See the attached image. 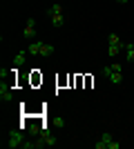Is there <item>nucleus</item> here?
Returning a JSON list of instances; mask_svg holds the SVG:
<instances>
[{
  "mask_svg": "<svg viewBox=\"0 0 134 149\" xmlns=\"http://www.w3.org/2000/svg\"><path fill=\"white\" fill-rule=\"evenodd\" d=\"M103 76H105L112 85H121V82H123V67L119 65V62H114V65H105V67H103Z\"/></svg>",
  "mask_w": 134,
  "mask_h": 149,
  "instance_id": "f03ea898",
  "label": "nucleus"
},
{
  "mask_svg": "<svg viewBox=\"0 0 134 149\" xmlns=\"http://www.w3.org/2000/svg\"><path fill=\"white\" fill-rule=\"evenodd\" d=\"M43 138H45V147H54L56 145V138L51 136V134H43Z\"/></svg>",
  "mask_w": 134,
  "mask_h": 149,
  "instance_id": "9b49d317",
  "label": "nucleus"
},
{
  "mask_svg": "<svg viewBox=\"0 0 134 149\" xmlns=\"http://www.w3.org/2000/svg\"><path fill=\"white\" fill-rule=\"evenodd\" d=\"M54 123H56V127H63V125H65V118H60V116H58V118L54 120Z\"/></svg>",
  "mask_w": 134,
  "mask_h": 149,
  "instance_id": "f8f14e48",
  "label": "nucleus"
},
{
  "mask_svg": "<svg viewBox=\"0 0 134 149\" xmlns=\"http://www.w3.org/2000/svg\"><path fill=\"white\" fill-rule=\"evenodd\" d=\"M0 100H2V102H11V100H13L11 82H9V80H2V85H0Z\"/></svg>",
  "mask_w": 134,
  "mask_h": 149,
  "instance_id": "6e6552de",
  "label": "nucleus"
},
{
  "mask_svg": "<svg viewBox=\"0 0 134 149\" xmlns=\"http://www.w3.org/2000/svg\"><path fill=\"white\" fill-rule=\"evenodd\" d=\"M94 147H96V149H119V147H121V143H114L112 134H109V131H105V134H101L98 143H94Z\"/></svg>",
  "mask_w": 134,
  "mask_h": 149,
  "instance_id": "39448f33",
  "label": "nucleus"
},
{
  "mask_svg": "<svg viewBox=\"0 0 134 149\" xmlns=\"http://www.w3.org/2000/svg\"><path fill=\"white\" fill-rule=\"evenodd\" d=\"M47 16H49V22H51V27H56V29H60V27L65 25V9H63V5H51L49 7V11H47Z\"/></svg>",
  "mask_w": 134,
  "mask_h": 149,
  "instance_id": "7ed1b4c3",
  "label": "nucleus"
},
{
  "mask_svg": "<svg viewBox=\"0 0 134 149\" xmlns=\"http://www.w3.org/2000/svg\"><path fill=\"white\" fill-rule=\"evenodd\" d=\"M116 2H119V5H125V2H128V0H116Z\"/></svg>",
  "mask_w": 134,
  "mask_h": 149,
  "instance_id": "ddd939ff",
  "label": "nucleus"
},
{
  "mask_svg": "<svg viewBox=\"0 0 134 149\" xmlns=\"http://www.w3.org/2000/svg\"><path fill=\"white\" fill-rule=\"evenodd\" d=\"M125 58L128 62H134V42H125Z\"/></svg>",
  "mask_w": 134,
  "mask_h": 149,
  "instance_id": "9d476101",
  "label": "nucleus"
},
{
  "mask_svg": "<svg viewBox=\"0 0 134 149\" xmlns=\"http://www.w3.org/2000/svg\"><path fill=\"white\" fill-rule=\"evenodd\" d=\"M121 51H125V42L121 40L119 33H109L107 36V54L114 58V56H119Z\"/></svg>",
  "mask_w": 134,
  "mask_h": 149,
  "instance_id": "20e7f679",
  "label": "nucleus"
},
{
  "mask_svg": "<svg viewBox=\"0 0 134 149\" xmlns=\"http://www.w3.org/2000/svg\"><path fill=\"white\" fill-rule=\"evenodd\" d=\"M22 143H25V136H22V131L16 129L9 134V138H7V147L9 149H16V147H22Z\"/></svg>",
  "mask_w": 134,
  "mask_h": 149,
  "instance_id": "423d86ee",
  "label": "nucleus"
},
{
  "mask_svg": "<svg viewBox=\"0 0 134 149\" xmlns=\"http://www.w3.org/2000/svg\"><path fill=\"white\" fill-rule=\"evenodd\" d=\"M27 51H29V56H51L54 54V45L43 42V40H32Z\"/></svg>",
  "mask_w": 134,
  "mask_h": 149,
  "instance_id": "f257e3e1",
  "label": "nucleus"
},
{
  "mask_svg": "<svg viewBox=\"0 0 134 149\" xmlns=\"http://www.w3.org/2000/svg\"><path fill=\"white\" fill-rule=\"evenodd\" d=\"M34 36H38V31H36V18H27V25L22 29V38L34 40Z\"/></svg>",
  "mask_w": 134,
  "mask_h": 149,
  "instance_id": "0eeeda50",
  "label": "nucleus"
},
{
  "mask_svg": "<svg viewBox=\"0 0 134 149\" xmlns=\"http://www.w3.org/2000/svg\"><path fill=\"white\" fill-rule=\"evenodd\" d=\"M27 56H29V51H27V49L18 51V54H16V56H13L11 65H13V67H16V69H18V67H22V65H25V62H27Z\"/></svg>",
  "mask_w": 134,
  "mask_h": 149,
  "instance_id": "1a4fd4ad",
  "label": "nucleus"
}]
</instances>
